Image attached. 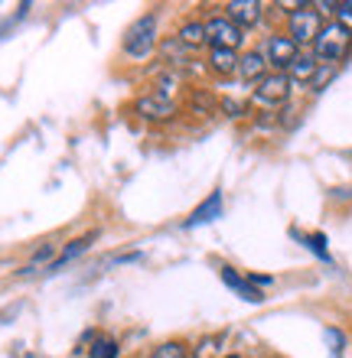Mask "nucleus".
I'll list each match as a JSON object with an SVG mask.
<instances>
[{"label":"nucleus","mask_w":352,"mask_h":358,"mask_svg":"<svg viewBox=\"0 0 352 358\" xmlns=\"http://www.w3.org/2000/svg\"><path fill=\"white\" fill-rule=\"evenodd\" d=\"M157 46V17L143 13L124 29V52L131 59H147Z\"/></svg>","instance_id":"nucleus-1"},{"label":"nucleus","mask_w":352,"mask_h":358,"mask_svg":"<svg viewBox=\"0 0 352 358\" xmlns=\"http://www.w3.org/2000/svg\"><path fill=\"white\" fill-rule=\"evenodd\" d=\"M349 46H352L349 29H343L339 23H326L314 43V56L320 59V62H326V66H336V62L349 52Z\"/></svg>","instance_id":"nucleus-2"},{"label":"nucleus","mask_w":352,"mask_h":358,"mask_svg":"<svg viewBox=\"0 0 352 358\" xmlns=\"http://www.w3.org/2000/svg\"><path fill=\"white\" fill-rule=\"evenodd\" d=\"M323 29V20H320V10L314 3H297L294 13H290V33L287 36L294 39L297 46H307V43H316Z\"/></svg>","instance_id":"nucleus-3"},{"label":"nucleus","mask_w":352,"mask_h":358,"mask_svg":"<svg viewBox=\"0 0 352 358\" xmlns=\"http://www.w3.org/2000/svg\"><path fill=\"white\" fill-rule=\"evenodd\" d=\"M206 39L212 43V49H238L245 39V29L232 23L229 17H209L206 20Z\"/></svg>","instance_id":"nucleus-4"},{"label":"nucleus","mask_w":352,"mask_h":358,"mask_svg":"<svg viewBox=\"0 0 352 358\" xmlns=\"http://www.w3.org/2000/svg\"><path fill=\"white\" fill-rule=\"evenodd\" d=\"M290 85H294V82L287 78V72H267V76L255 85V101L258 104H281V101H287Z\"/></svg>","instance_id":"nucleus-5"},{"label":"nucleus","mask_w":352,"mask_h":358,"mask_svg":"<svg viewBox=\"0 0 352 358\" xmlns=\"http://www.w3.org/2000/svg\"><path fill=\"white\" fill-rule=\"evenodd\" d=\"M265 56H267V66L290 69V66H294V59L300 56V46H297L290 36H281V33H277V36L267 39V52H265Z\"/></svg>","instance_id":"nucleus-6"},{"label":"nucleus","mask_w":352,"mask_h":358,"mask_svg":"<svg viewBox=\"0 0 352 358\" xmlns=\"http://www.w3.org/2000/svg\"><path fill=\"white\" fill-rule=\"evenodd\" d=\"M225 10H229L225 17H229L232 23H238L241 29H245V27H258V23H261V17H265V3H261V0H232Z\"/></svg>","instance_id":"nucleus-7"},{"label":"nucleus","mask_w":352,"mask_h":358,"mask_svg":"<svg viewBox=\"0 0 352 358\" xmlns=\"http://www.w3.org/2000/svg\"><path fill=\"white\" fill-rule=\"evenodd\" d=\"M137 114H141L143 121H167V117L176 114V108H173V101L163 92H153L137 101Z\"/></svg>","instance_id":"nucleus-8"},{"label":"nucleus","mask_w":352,"mask_h":358,"mask_svg":"<svg viewBox=\"0 0 352 358\" xmlns=\"http://www.w3.org/2000/svg\"><path fill=\"white\" fill-rule=\"evenodd\" d=\"M222 283H225L229 290H235L245 303H261V300H265V293L258 290V287L248 280V277H241L235 267H222Z\"/></svg>","instance_id":"nucleus-9"},{"label":"nucleus","mask_w":352,"mask_h":358,"mask_svg":"<svg viewBox=\"0 0 352 358\" xmlns=\"http://www.w3.org/2000/svg\"><path fill=\"white\" fill-rule=\"evenodd\" d=\"M238 76L245 78V82H251V85H258L261 78L267 76V56L265 52H245V56L238 59Z\"/></svg>","instance_id":"nucleus-10"},{"label":"nucleus","mask_w":352,"mask_h":358,"mask_svg":"<svg viewBox=\"0 0 352 358\" xmlns=\"http://www.w3.org/2000/svg\"><path fill=\"white\" fill-rule=\"evenodd\" d=\"M216 218H222V192H212L199 208H192V215L186 218V228L209 225V222H216Z\"/></svg>","instance_id":"nucleus-11"},{"label":"nucleus","mask_w":352,"mask_h":358,"mask_svg":"<svg viewBox=\"0 0 352 358\" xmlns=\"http://www.w3.org/2000/svg\"><path fill=\"white\" fill-rule=\"evenodd\" d=\"M98 238V231H88V235H82V238H76V241H72V245L66 248V251H62V255L56 257V261H52V264H49V273H56V271H62V267L66 264H72V261H76L78 255H85L88 248H92V241H95Z\"/></svg>","instance_id":"nucleus-12"},{"label":"nucleus","mask_w":352,"mask_h":358,"mask_svg":"<svg viewBox=\"0 0 352 358\" xmlns=\"http://www.w3.org/2000/svg\"><path fill=\"white\" fill-rule=\"evenodd\" d=\"M316 69H320V59H316L314 52H307V56L294 59V66L287 69V78H290V82H314Z\"/></svg>","instance_id":"nucleus-13"},{"label":"nucleus","mask_w":352,"mask_h":358,"mask_svg":"<svg viewBox=\"0 0 352 358\" xmlns=\"http://www.w3.org/2000/svg\"><path fill=\"white\" fill-rule=\"evenodd\" d=\"M209 62L219 76H232V72H238V52L235 49H212Z\"/></svg>","instance_id":"nucleus-14"},{"label":"nucleus","mask_w":352,"mask_h":358,"mask_svg":"<svg viewBox=\"0 0 352 358\" xmlns=\"http://www.w3.org/2000/svg\"><path fill=\"white\" fill-rule=\"evenodd\" d=\"M180 43L183 46H202V43H209L206 39V23H186V27L180 29Z\"/></svg>","instance_id":"nucleus-15"},{"label":"nucleus","mask_w":352,"mask_h":358,"mask_svg":"<svg viewBox=\"0 0 352 358\" xmlns=\"http://www.w3.org/2000/svg\"><path fill=\"white\" fill-rule=\"evenodd\" d=\"M150 358H190V349L183 342H163L150 352Z\"/></svg>","instance_id":"nucleus-16"},{"label":"nucleus","mask_w":352,"mask_h":358,"mask_svg":"<svg viewBox=\"0 0 352 358\" xmlns=\"http://www.w3.org/2000/svg\"><path fill=\"white\" fill-rule=\"evenodd\" d=\"M92 358H118V342L111 336H98L92 345Z\"/></svg>","instance_id":"nucleus-17"},{"label":"nucleus","mask_w":352,"mask_h":358,"mask_svg":"<svg viewBox=\"0 0 352 358\" xmlns=\"http://www.w3.org/2000/svg\"><path fill=\"white\" fill-rule=\"evenodd\" d=\"M333 76H336V66L320 62V69H316V76H314V82H310V88H314V92H323V88L333 82Z\"/></svg>","instance_id":"nucleus-18"},{"label":"nucleus","mask_w":352,"mask_h":358,"mask_svg":"<svg viewBox=\"0 0 352 358\" xmlns=\"http://www.w3.org/2000/svg\"><path fill=\"white\" fill-rule=\"evenodd\" d=\"M326 342H330V358H343V345H346V336L339 329H326Z\"/></svg>","instance_id":"nucleus-19"},{"label":"nucleus","mask_w":352,"mask_h":358,"mask_svg":"<svg viewBox=\"0 0 352 358\" xmlns=\"http://www.w3.org/2000/svg\"><path fill=\"white\" fill-rule=\"evenodd\" d=\"M307 248H310L314 255H320L323 261H330V251H326V235H320V231H314V235H307Z\"/></svg>","instance_id":"nucleus-20"},{"label":"nucleus","mask_w":352,"mask_h":358,"mask_svg":"<svg viewBox=\"0 0 352 358\" xmlns=\"http://www.w3.org/2000/svg\"><path fill=\"white\" fill-rule=\"evenodd\" d=\"M336 23L352 33V0H343V3H336Z\"/></svg>","instance_id":"nucleus-21"},{"label":"nucleus","mask_w":352,"mask_h":358,"mask_svg":"<svg viewBox=\"0 0 352 358\" xmlns=\"http://www.w3.org/2000/svg\"><path fill=\"white\" fill-rule=\"evenodd\" d=\"M49 257H52V245L39 248V251H36V257H33V261H29V264H27V271H23V273H33V271H36L39 264H43V261H49Z\"/></svg>","instance_id":"nucleus-22"},{"label":"nucleus","mask_w":352,"mask_h":358,"mask_svg":"<svg viewBox=\"0 0 352 358\" xmlns=\"http://www.w3.org/2000/svg\"><path fill=\"white\" fill-rule=\"evenodd\" d=\"M190 358H199V355H190Z\"/></svg>","instance_id":"nucleus-23"},{"label":"nucleus","mask_w":352,"mask_h":358,"mask_svg":"<svg viewBox=\"0 0 352 358\" xmlns=\"http://www.w3.org/2000/svg\"><path fill=\"white\" fill-rule=\"evenodd\" d=\"M232 358H238V355H232Z\"/></svg>","instance_id":"nucleus-24"}]
</instances>
